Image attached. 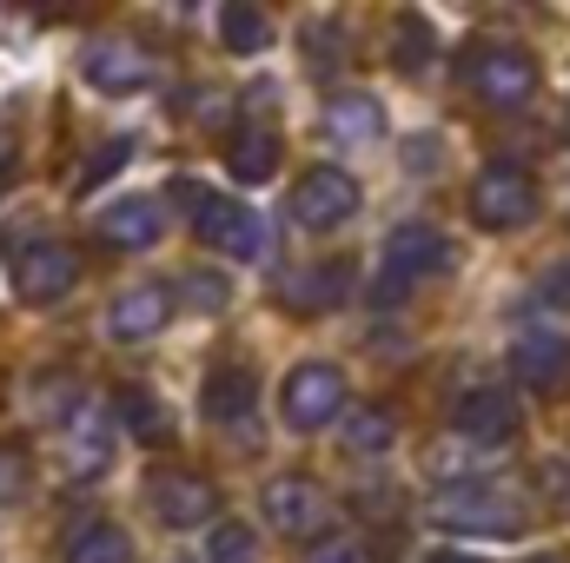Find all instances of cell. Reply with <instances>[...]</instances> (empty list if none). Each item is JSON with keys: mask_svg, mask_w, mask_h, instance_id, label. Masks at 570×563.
Masks as SVG:
<instances>
[{"mask_svg": "<svg viewBox=\"0 0 570 563\" xmlns=\"http://www.w3.org/2000/svg\"><path fill=\"white\" fill-rule=\"evenodd\" d=\"M173 199L193 206V233H199L213 253H226V259H266L273 233H266V219H259L253 206H239V199H226V192H199L193 179H173Z\"/></svg>", "mask_w": 570, "mask_h": 563, "instance_id": "6da1fadb", "label": "cell"}, {"mask_svg": "<svg viewBox=\"0 0 570 563\" xmlns=\"http://www.w3.org/2000/svg\"><path fill=\"white\" fill-rule=\"evenodd\" d=\"M431 517H438L444 531H471V537H518V531H524V504H518L511 491H498V484H478V477L438 491Z\"/></svg>", "mask_w": 570, "mask_h": 563, "instance_id": "7a4b0ae2", "label": "cell"}, {"mask_svg": "<svg viewBox=\"0 0 570 563\" xmlns=\"http://www.w3.org/2000/svg\"><path fill=\"white\" fill-rule=\"evenodd\" d=\"M464 80H471V93H478L484 107H498V113H518V107L538 93V67H531L524 47H471Z\"/></svg>", "mask_w": 570, "mask_h": 563, "instance_id": "3957f363", "label": "cell"}, {"mask_svg": "<svg viewBox=\"0 0 570 563\" xmlns=\"http://www.w3.org/2000/svg\"><path fill=\"white\" fill-rule=\"evenodd\" d=\"M444 266H451L444 233L425 226V219H405V226H392V239H385V279H379V298H405V285L431 279V273H444Z\"/></svg>", "mask_w": 570, "mask_h": 563, "instance_id": "277c9868", "label": "cell"}, {"mask_svg": "<svg viewBox=\"0 0 570 563\" xmlns=\"http://www.w3.org/2000/svg\"><path fill=\"white\" fill-rule=\"evenodd\" d=\"M279 412L292 431H318L345 412V372L325 365V358H305L285 372V392H279Z\"/></svg>", "mask_w": 570, "mask_h": 563, "instance_id": "5b68a950", "label": "cell"}, {"mask_svg": "<svg viewBox=\"0 0 570 563\" xmlns=\"http://www.w3.org/2000/svg\"><path fill=\"white\" fill-rule=\"evenodd\" d=\"M285 213H292V226H305V233H332V226H345V219L358 213V179H352L345 166H312V172L292 186Z\"/></svg>", "mask_w": 570, "mask_h": 563, "instance_id": "8992f818", "label": "cell"}, {"mask_svg": "<svg viewBox=\"0 0 570 563\" xmlns=\"http://www.w3.org/2000/svg\"><path fill=\"white\" fill-rule=\"evenodd\" d=\"M80 285V253L60 239H33L13 253V298L20 305H60Z\"/></svg>", "mask_w": 570, "mask_h": 563, "instance_id": "52a82bcc", "label": "cell"}, {"mask_svg": "<svg viewBox=\"0 0 570 563\" xmlns=\"http://www.w3.org/2000/svg\"><path fill=\"white\" fill-rule=\"evenodd\" d=\"M531 213H538V186H531V172H518V166H484V172L471 179V219H478L484 233L531 226Z\"/></svg>", "mask_w": 570, "mask_h": 563, "instance_id": "ba28073f", "label": "cell"}, {"mask_svg": "<svg viewBox=\"0 0 570 563\" xmlns=\"http://www.w3.org/2000/svg\"><path fill=\"white\" fill-rule=\"evenodd\" d=\"M146 497H153V517L166 531H206L219 517V484L199 471H166V477H153Z\"/></svg>", "mask_w": 570, "mask_h": 563, "instance_id": "9c48e42d", "label": "cell"}, {"mask_svg": "<svg viewBox=\"0 0 570 563\" xmlns=\"http://www.w3.org/2000/svg\"><path fill=\"white\" fill-rule=\"evenodd\" d=\"M259 504H266V524H273V531H285V537H312V531H325V524H332V504H325V491H318L305 471H285V477H273Z\"/></svg>", "mask_w": 570, "mask_h": 563, "instance_id": "30bf717a", "label": "cell"}, {"mask_svg": "<svg viewBox=\"0 0 570 563\" xmlns=\"http://www.w3.org/2000/svg\"><path fill=\"white\" fill-rule=\"evenodd\" d=\"M511 372L531 385V392H564L570 385V338L558 325H524L511 338Z\"/></svg>", "mask_w": 570, "mask_h": 563, "instance_id": "8fae6325", "label": "cell"}, {"mask_svg": "<svg viewBox=\"0 0 570 563\" xmlns=\"http://www.w3.org/2000/svg\"><path fill=\"white\" fill-rule=\"evenodd\" d=\"M352 298V266L345 259H318V266H292L279 279V305L292 318H312V312H338Z\"/></svg>", "mask_w": 570, "mask_h": 563, "instance_id": "7c38bea8", "label": "cell"}, {"mask_svg": "<svg viewBox=\"0 0 570 563\" xmlns=\"http://www.w3.org/2000/svg\"><path fill=\"white\" fill-rule=\"evenodd\" d=\"M451 424H458V437H471V444H511L518 437V398L504 392V385H471L458 405H451Z\"/></svg>", "mask_w": 570, "mask_h": 563, "instance_id": "4fadbf2b", "label": "cell"}, {"mask_svg": "<svg viewBox=\"0 0 570 563\" xmlns=\"http://www.w3.org/2000/svg\"><path fill=\"white\" fill-rule=\"evenodd\" d=\"M80 73H87V87L127 100V93H140L146 80H153V53H146L140 40H94L87 60H80Z\"/></svg>", "mask_w": 570, "mask_h": 563, "instance_id": "5bb4252c", "label": "cell"}, {"mask_svg": "<svg viewBox=\"0 0 570 563\" xmlns=\"http://www.w3.org/2000/svg\"><path fill=\"white\" fill-rule=\"evenodd\" d=\"M166 318H173V285H127V292L107 305V332H114L120 345H140L153 332H166Z\"/></svg>", "mask_w": 570, "mask_h": 563, "instance_id": "9a60e30c", "label": "cell"}, {"mask_svg": "<svg viewBox=\"0 0 570 563\" xmlns=\"http://www.w3.org/2000/svg\"><path fill=\"white\" fill-rule=\"evenodd\" d=\"M199 412L206 424H246L259 412V378L246 372V365H219V372H206V385H199Z\"/></svg>", "mask_w": 570, "mask_h": 563, "instance_id": "2e32d148", "label": "cell"}, {"mask_svg": "<svg viewBox=\"0 0 570 563\" xmlns=\"http://www.w3.org/2000/svg\"><path fill=\"white\" fill-rule=\"evenodd\" d=\"M94 233H100V246H114V253H146V246L159 239V206H153V199H114V206L94 213Z\"/></svg>", "mask_w": 570, "mask_h": 563, "instance_id": "e0dca14e", "label": "cell"}, {"mask_svg": "<svg viewBox=\"0 0 570 563\" xmlns=\"http://www.w3.org/2000/svg\"><path fill=\"white\" fill-rule=\"evenodd\" d=\"M279 159H285V146L273 127H239L233 140H226V172L239 179V186H266L273 172H279Z\"/></svg>", "mask_w": 570, "mask_h": 563, "instance_id": "ac0fdd59", "label": "cell"}, {"mask_svg": "<svg viewBox=\"0 0 570 563\" xmlns=\"http://www.w3.org/2000/svg\"><path fill=\"white\" fill-rule=\"evenodd\" d=\"M325 134L338 146H372L385 134V107H379L372 93H338V100L325 107Z\"/></svg>", "mask_w": 570, "mask_h": 563, "instance_id": "d6986e66", "label": "cell"}, {"mask_svg": "<svg viewBox=\"0 0 570 563\" xmlns=\"http://www.w3.org/2000/svg\"><path fill=\"white\" fill-rule=\"evenodd\" d=\"M67 563H134V537L114 517H94L67 537Z\"/></svg>", "mask_w": 570, "mask_h": 563, "instance_id": "ffe728a7", "label": "cell"}, {"mask_svg": "<svg viewBox=\"0 0 570 563\" xmlns=\"http://www.w3.org/2000/svg\"><path fill=\"white\" fill-rule=\"evenodd\" d=\"M219 40H226V53H259L273 40V20L253 0H226L219 7Z\"/></svg>", "mask_w": 570, "mask_h": 563, "instance_id": "44dd1931", "label": "cell"}, {"mask_svg": "<svg viewBox=\"0 0 570 563\" xmlns=\"http://www.w3.org/2000/svg\"><path fill=\"white\" fill-rule=\"evenodd\" d=\"M114 418L127 424L140 444H166V437H173V424H166V405H159L153 392H140V385H127V392L114 398Z\"/></svg>", "mask_w": 570, "mask_h": 563, "instance_id": "7402d4cb", "label": "cell"}, {"mask_svg": "<svg viewBox=\"0 0 570 563\" xmlns=\"http://www.w3.org/2000/svg\"><path fill=\"white\" fill-rule=\"evenodd\" d=\"M431 20L425 13H399L392 20V60H399V73H425L431 67Z\"/></svg>", "mask_w": 570, "mask_h": 563, "instance_id": "603a6c76", "label": "cell"}, {"mask_svg": "<svg viewBox=\"0 0 570 563\" xmlns=\"http://www.w3.org/2000/svg\"><path fill=\"white\" fill-rule=\"evenodd\" d=\"M206 563H259V531L239 517H219L206 531Z\"/></svg>", "mask_w": 570, "mask_h": 563, "instance_id": "cb8c5ba5", "label": "cell"}, {"mask_svg": "<svg viewBox=\"0 0 570 563\" xmlns=\"http://www.w3.org/2000/svg\"><path fill=\"white\" fill-rule=\"evenodd\" d=\"M392 437H399V424H392L385 405H365V412H352V424H345V451H358V457L392 451Z\"/></svg>", "mask_w": 570, "mask_h": 563, "instance_id": "d4e9b609", "label": "cell"}, {"mask_svg": "<svg viewBox=\"0 0 570 563\" xmlns=\"http://www.w3.org/2000/svg\"><path fill=\"white\" fill-rule=\"evenodd\" d=\"M298 47H305V67H312L318 80H332V73L345 67V33H338L332 20H312V27L298 33Z\"/></svg>", "mask_w": 570, "mask_h": 563, "instance_id": "484cf974", "label": "cell"}, {"mask_svg": "<svg viewBox=\"0 0 570 563\" xmlns=\"http://www.w3.org/2000/svg\"><path fill=\"white\" fill-rule=\"evenodd\" d=\"M179 298H186L193 312H219V305H226L233 292H226V279H219V273H193V279L173 285V305H179Z\"/></svg>", "mask_w": 570, "mask_h": 563, "instance_id": "4316f807", "label": "cell"}, {"mask_svg": "<svg viewBox=\"0 0 570 563\" xmlns=\"http://www.w3.org/2000/svg\"><path fill=\"white\" fill-rule=\"evenodd\" d=\"M127 152H134V140H107V146H94V159H87V172H80V192H94L100 179H114V172L127 166Z\"/></svg>", "mask_w": 570, "mask_h": 563, "instance_id": "83f0119b", "label": "cell"}, {"mask_svg": "<svg viewBox=\"0 0 570 563\" xmlns=\"http://www.w3.org/2000/svg\"><path fill=\"white\" fill-rule=\"evenodd\" d=\"M305 563H379V557H372V551H365L358 537H318Z\"/></svg>", "mask_w": 570, "mask_h": 563, "instance_id": "f1b7e54d", "label": "cell"}, {"mask_svg": "<svg viewBox=\"0 0 570 563\" xmlns=\"http://www.w3.org/2000/svg\"><path fill=\"white\" fill-rule=\"evenodd\" d=\"M20 491H27V464L0 444V504H7V497H20Z\"/></svg>", "mask_w": 570, "mask_h": 563, "instance_id": "f546056e", "label": "cell"}, {"mask_svg": "<svg viewBox=\"0 0 570 563\" xmlns=\"http://www.w3.org/2000/svg\"><path fill=\"white\" fill-rule=\"evenodd\" d=\"M544 491L558 497V511H570V464L558 457V464H544Z\"/></svg>", "mask_w": 570, "mask_h": 563, "instance_id": "4dcf8cb0", "label": "cell"}, {"mask_svg": "<svg viewBox=\"0 0 570 563\" xmlns=\"http://www.w3.org/2000/svg\"><path fill=\"white\" fill-rule=\"evenodd\" d=\"M544 298H551V305H570V259H558V266L544 273Z\"/></svg>", "mask_w": 570, "mask_h": 563, "instance_id": "1f68e13d", "label": "cell"}, {"mask_svg": "<svg viewBox=\"0 0 570 563\" xmlns=\"http://www.w3.org/2000/svg\"><path fill=\"white\" fill-rule=\"evenodd\" d=\"M7 172H13V127H0V186H7Z\"/></svg>", "mask_w": 570, "mask_h": 563, "instance_id": "d6a6232c", "label": "cell"}, {"mask_svg": "<svg viewBox=\"0 0 570 563\" xmlns=\"http://www.w3.org/2000/svg\"><path fill=\"white\" fill-rule=\"evenodd\" d=\"M431 563H484V557H464V551H431Z\"/></svg>", "mask_w": 570, "mask_h": 563, "instance_id": "836d02e7", "label": "cell"}, {"mask_svg": "<svg viewBox=\"0 0 570 563\" xmlns=\"http://www.w3.org/2000/svg\"><path fill=\"white\" fill-rule=\"evenodd\" d=\"M531 563H558V557H531Z\"/></svg>", "mask_w": 570, "mask_h": 563, "instance_id": "e575fe53", "label": "cell"}]
</instances>
